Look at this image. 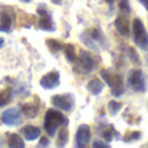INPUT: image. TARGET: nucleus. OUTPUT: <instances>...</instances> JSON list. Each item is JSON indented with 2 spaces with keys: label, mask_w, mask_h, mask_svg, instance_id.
Segmentation results:
<instances>
[{
  "label": "nucleus",
  "mask_w": 148,
  "mask_h": 148,
  "mask_svg": "<svg viewBox=\"0 0 148 148\" xmlns=\"http://www.w3.org/2000/svg\"><path fill=\"white\" fill-rule=\"evenodd\" d=\"M68 120L61 112L56 109H48L44 116V130L47 131L48 136H55L56 131L60 126L66 125Z\"/></svg>",
  "instance_id": "nucleus-1"
},
{
  "label": "nucleus",
  "mask_w": 148,
  "mask_h": 148,
  "mask_svg": "<svg viewBox=\"0 0 148 148\" xmlns=\"http://www.w3.org/2000/svg\"><path fill=\"white\" fill-rule=\"evenodd\" d=\"M133 34H134V42L136 46H139L140 48L147 49L148 48V34L146 31L142 20L135 18L133 21Z\"/></svg>",
  "instance_id": "nucleus-2"
},
{
  "label": "nucleus",
  "mask_w": 148,
  "mask_h": 148,
  "mask_svg": "<svg viewBox=\"0 0 148 148\" xmlns=\"http://www.w3.org/2000/svg\"><path fill=\"white\" fill-rule=\"evenodd\" d=\"M14 21V12L12 7L0 5V31L1 33H10Z\"/></svg>",
  "instance_id": "nucleus-3"
},
{
  "label": "nucleus",
  "mask_w": 148,
  "mask_h": 148,
  "mask_svg": "<svg viewBox=\"0 0 148 148\" xmlns=\"http://www.w3.org/2000/svg\"><path fill=\"white\" fill-rule=\"evenodd\" d=\"M51 103L55 108L65 112H70L74 107V96L72 94H59L51 97Z\"/></svg>",
  "instance_id": "nucleus-4"
},
{
  "label": "nucleus",
  "mask_w": 148,
  "mask_h": 148,
  "mask_svg": "<svg viewBox=\"0 0 148 148\" xmlns=\"http://www.w3.org/2000/svg\"><path fill=\"white\" fill-rule=\"evenodd\" d=\"M127 83H129V86H130V88L135 92H144L146 91V81H144L143 73L138 69L131 70V72L129 73Z\"/></svg>",
  "instance_id": "nucleus-5"
},
{
  "label": "nucleus",
  "mask_w": 148,
  "mask_h": 148,
  "mask_svg": "<svg viewBox=\"0 0 148 148\" xmlns=\"http://www.w3.org/2000/svg\"><path fill=\"white\" fill-rule=\"evenodd\" d=\"M36 12H38V14L40 16V17H39V21H38L39 29H40V30H44V31H55L53 21H52L49 13L47 12L46 7H44V5H39Z\"/></svg>",
  "instance_id": "nucleus-6"
},
{
  "label": "nucleus",
  "mask_w": 148,
  "mask_h": 148,
  "mask_svg": "<svg viewBox=\"0 0 148 148\" xmlns=\"http://www.w3.org/2000/svg\"><path fill=\"white\" fill-rule=\"evenodd\" d=\"M1 122L5 126H17L22 122L21 120V110L18 108H9L4 110L1 114Z\"/></svg>",
  "instance_id": "nucleus-7"
},
{
  "label": "nucleus",
  "mask_w": 148,
  "mask_h": 148,
  "mask_svg": "<svg viewBox=\"0 0 148 148\" xmlns=\"http://www.w3.org/2000/svg\"><path fill=\"white\" fill-rule=\"evenodd\" d=\"M77 61H78V69L82 73H91L92 70L96 68V62L92 59V56L90 53H87L86 51H82L79 53V57H77Z\"/></svg>",
  "instance_id": "nucleus-8"
},
{
  "label": "nucleus",
  "mask_w": 148,
  "mask_h": 148,
  "mask_svg": "<svg viewBox=\"0 0 148 148\" xmlns=\"http://www.w3.org/2000/svg\"><path fill=\"white\" fill-rule=\"evenodd\" d=\"M91 140V129L88 125H81L75 134V147L83 148Z\"/></svg>",
  "instance_id": "nucleus-9"
},
{
  "label": "nucleus",
  "mask_w": 148,
  "mask_h": 148,
  "mask_svg": "<svg viewBox=\"0 0 148 148\" xmlns=\"http://www.w3.org/2000/svg\"><path fill=\"white\" fill-rule=\"evenodd\" d=\"M39 84L44 90H53L60 86V73L59 72H49L43 75L39 81Z\"/></svg>",
  "instance_id": "nucleus-10"
},
{
  "label": "nucleus",
  "mask_w": 148,
  "mask_h": 148,
  "mask_svg": "<svg viewBox=\"0 0 148 148\" xmlns=\"http://www.w3.org/2000/svg\"><path fill=\"white\" fill-rule=\"evenodd\" d=\"M100 75L101 78L105 81V83L108 86H110L112 88H123L122 86V79H121V75L114 72H110L108 69H104L100 72Z\"/></svg>",
  "instance_id": "nucleus-11"
},
{
  "label": "nucleus",
  "mask_w": 148,
  "mask_h": 148,
  "mask_svg": "<svg viewBox=\"0 0 148 148\" xmlns=\"http://www.w3.org/2000/svg\"><path fill=\"white\" fill-rule=\"evenodd\" d=\"M114 25L117 31L123 36H129L130 35V25H129V20L127 17H125L123 14H120L114 21Z\"/></svg>",
  "instance_id": "nucleus-12"
},
{
  "label": "nucleus",
  "mask_w": 148,
  "mask_h": 148,
  "mask_svg": "<svg viewBox=\"0 0 148 148\" xmlns=\"http://www.w3.org/2000/svg\"><path fill=\"white\" fill-rule=\"evenodd\" d=\"M20 133L22 134V136L26 140H35L40 136V129L34 125H26L21 129Z\"/></svg>",
  "instance_id": "nucleus-13"
},
{
  "label": "nucleus",
  "mask_w": 148,
  "mask_h": 148,
  "mask_svg": "<svg viewBox=\"0 0 148 148\" xmlns=\"http://www.w3.org/2000/svg\"><path fill=\"white\" fill-rule=\"evenodd\" d=\"M20 110L25 117L34 118V117H36L39 113V105L34 104V103H25V104H21Z\"/></svg>",
  "instance_id": "nucleus-14"
},
{
  "label": "nucleus",
  "mask_w": 148,
  "mask_h": 148,
  "mask_svg": "<svg viewBox=\"0 0 148 148\" xmlns=\"http://www.w3.org/2000/svg\"><path fill=\"white\" fill-rule=\"evenodd\" d=\"M7 144L10 148H23L25 147V142L21 138L20 134H8L7 135Z\"/></svg>",
  "instance_id": "nucleus-15"
},
{
  "label": "nucleus",
  "mask_w": 148,
  "mask_h": 148,
  "mask_svg": "<svg viewBox=\"0 0 148 148\" xmlns=\"http://www.w3.org/2000/svg\"><path fill=\"white\" fill-rule=\"evenodd\" d=\"M103 88H104V83L97 78L91 79V81L87 83V90H88L92 95H99L100 92L103 91Z\"/></svg>",
  "instance_id": "nucleus-16"
},
{
  "label": "nucleus",
  "mask_w": 148,
  "mask_h": 148,
  "mask_svg": "<svg viewBox=\"0 0 148 148\" xmlns=\"http://www.w3.org/2000/svg\"><path fill=\"white\" fill-rule=\"evenodd\" d=\"M13 99V90L12 88H5L3 91H0V108L5 107L7 104H9Z\"/></svg>",
  "instance_id": "nucleus-17"
},
{
  "label": "nucleus",
  "mask_w": 148,
  "mask_h": 148,
  "mask_svg": "<svg viewBox=\"0 0 148 148\" xmlns=\"http://www.w3.org/2000/svg\"><path fill=\"white\" fill-rule=\"evenodd\" d=\"M91 36L99 46H101L103 48H107V46H108L107 40H105V36H104V34H103V31L100 30V29H94V30L91 31Z\"/></svg>",
  "instance_id": "nucleus-18"
},
{
  "label": "nucleus",
  "mask_w": 148,
  "mask_h": 148,
  "mask_svg": "<svg viewBox=\"0 0 148 148\" xmlns=\"http://www.w3.org/2000/svg\"><path fill=\"white\" fill-rule=\"evenodd\" d=\"M64 53H65V57L68 59L69 62H74L77 60L75 48H74L73 44H66V46L64 47Z\"/></svg>",
  "instance_id": "nucleus-19"
},
{
  "label": "nucleus",
  "mask_w": 148,
  "mask_h": 148,
  "mask_svg": "<svg viewBox=\"0 0 148 148\" xmlns=\"http://www.w3.org/2000/svg\"><path fill=\"white\" fill-rule=\"evenodd\" d=\"M81 40L84 43V46H87L88 48H91V49H97L99 48V44L92 39V36L87 35V33H82L81 34Z\"/></svg>",
  "instance_id": "nucleus-20"
},
{
  "label": "nucleus",
  "mask_w": 148,
  "mask_h": 148,
  "mask_svg": "<svg viewBox=\"0 0 148 148\" xmlns=\"http://www.w3.org/2000/svg\"><path fill=\"white\" fill-rule=\"evenodd\" d=\"M68 139H69V131L66 127L61 129L59 134V138H57V147H64L68 143Z\"/></svg>",
  "instance_id": "nucleus-21"
},
{
  "label": "nucleus",
  "mask_w": 148,
  "mask_h": 148,
  "mask_svg": "<svg viewBox=\"0 0 148 148\" xmlns=\"http://www.w3.org/2000/svg\"><path fill=\"white\" fill-rule=\"evenodd\" d=\"M46 44H47V47L49 48L51 52H59V51L62 49V44L60 43V42L55 40V39H47Z\"/></svg>",
  "instance_id": "nucleus-22"
},
{
  "label": "nucleus",
  "mask_w": 148,
  "mask_h": 148,
  "mask_svg": "<svg viewBox=\"0 0 148 148\" xmlns=\"http://www.w3.org/2000/svg\"><path fill=\"white\" fill-rule=\"evenodd\" d=\"M108 107H109V112L112 116H116L118 112H120V109L122 108V104L118 101H116V100H112V101H109V104H108Z\"/></svg>",
  "instance_id": "nucleus-23"
},
{
  "label": "nucleus",
  "mask_w": 148,
  "mask_h": 148,
  "mask_svg": "<svg viewBox=\"0 0 148 148\" xmlns=\"http://www.w3.org/2000/svg\"><path fill=\"white\" fill-rule=\"evenodd\" d=\"M140 136V133L139 131H131V133H127L125 136H123V142L125 143H130V142H134Z\"/></svg>",
  "instance_id": "nucleus-24"
},
{
  "label": "nucleus",
  "mask_w": 148,
  "mask_h": 148,
  "mask_svg": "<svg viewBox=\"0 0 148 148\" xmlns=\"http://www.w3.org/2000/svg\"><path fill=\"white\" fill-rule=\"evenodd\" d=\"M118 7H120V10L123 13V14H127V13H130V10H131L129 0H120V4H118Z\"/></svg>",
  "instance_id": "nucleus-25"
},
{
  "label": "nucleus",
  "mask_w": 148,
  "mask_h": 148,
  "mask_svg": "<svg viewBox=\"0 0 148 148\" xmlns=\"http://www.w3.org/2000/svg\"><path fill=\"white\" fill-rule=\"evenodd\" d=\"M127 53H129V59H131V61H133L134 64H140V60H139L138 53H136V51L133 48V47H129Z\"/></svg>",
  "instance_id": "nucleus-26"
},
{
  "label": "nucleus",
  "mask_w": 148,
  "mask_h": 148,
  "mask_svg": "<svg viewBox=\"0 0 148 148\" xmlns=\"http://www.w3.org/2000/svg\"><path fill=\"white\" fill-rule=\"evenodd\" d=\"M92 147L95 148H109V144L108 143H103L101 140H96L92 143Z\"/></svg>",
  "instance_id": "nucleus-27"
},
{
  "label": "nucleus",
  "mask_w": 148,
  "mask_h": 148,
  "mask_svg": "<svg viewBox=\"0 0 148 148\" xmlns=\"http://www.w3.org/2000/svg\"><path fill=\"white\" fill-rule=\"evenodd\" d=\"M104 133H101L103 134V136H104V139L107 142H110L112 140V133L113 131H110V130H108V129H105V130H103Z\"/></svg>",
  "instance_id": "nucleus-28"
},
{
  "label": "nucleus",
  "mask_w": 148,
  "mask_h": 148,
  "mask_svg": "<svg viewBox=\"0 0 148 148\" xmlns=\"http://www.w3.org/2000/svg\"><path fill=\"white\" fill-rule=\"evenodd\" d=\"M39 147H48L49 146V139L46 136H40V140H39Z\"/></svg>",
  "instance_id": "nucleus-29"
},
{
  "label": "nucleus",
  "mask_w": 148,
  "mask_h": 148,
  "mask_svg": "<svg viewBox=\"0 0 148 148\" xmlns=\"http://www.w3.org/2000/svg\"><path fill=\"white\" fill-rule=\"evenodd\" d=\"M139 1L142 3V4H143V7L146 8V9L148 10V0H139Z\"/></svg>",
  "instance_id": "nucleus-30"
},
{
  "label": "nucleus",
  "mask_w": 148,
  "mask_h": 148,
  "mask_svg": "<svg viewBox=\"0 0 148 148\" xmlns=\"http://www.w3.org/2000/svg\"><path fill=\"white\" fill-rule=\"evenodd\" d=\"M4 43H5L4 38H1V36H0V48H1V47H3V46H4Z\"/></svg>",
  "instance_id": "nucleus-31"
},
{
  "label": "nucleus",
  "mask_w": 148,
  "mask_h": 148,
  "mask_svg": "<svg viewBox=\"0 0 148 148\" xmlns=\"http://www.w3.org/2000/svg\"><path fill=\"white\" fill-rule=\"evenodd\" d=\"M51 1L53 3V4H57V5H59V4H61V3H62V0H51Z\"/></svg>",
  "instance_id": "nucleus-32"
},
{
  "label": "nucleus",
  "mask_w": 148,
  "mask_h": 148,
  "mask_svg": "<svg viewBox=\"0 0 148 148\" xmlns=\"http://www.w3.org/2000/svg\"><path fill=\"white\" fill-rule=\"evenodd\" d=\"M20 1H22V3H30L31 0H20Z\"/></svg>",
  "instance_id": "nucleus-33"
},
{
  "label": "nucleus",
  "mask_w": 148,
  "mask_h": 148,
  "mask_svg": "<svg viewBox=\"0 0 148 148\" xmlns=\"http://www.w3.org/2000/svg\"><path fill=\"white\" fill-rule=\"evenodd\" d=\"M147 64H148V57H147Z\"/></svg>",
  "instance_id": "nucleus-34"
}]
</instances>
